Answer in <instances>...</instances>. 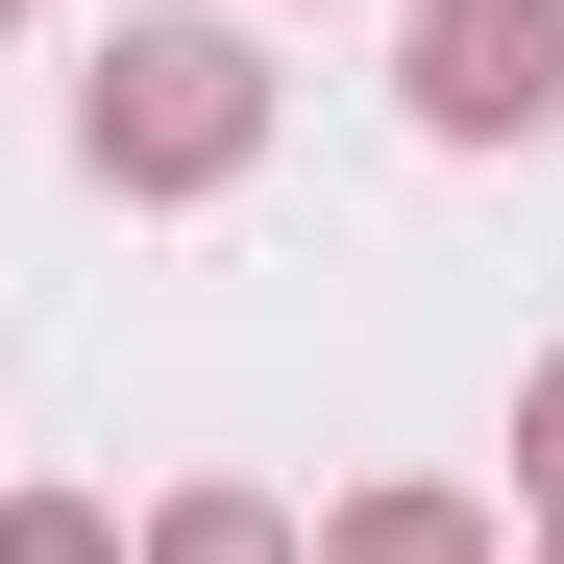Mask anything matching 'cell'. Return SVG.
<instances>
[{"label": "cell", "mask_w": 564, "mask_h": 564, "mask_svg": "<svg viewBox=\"0 0 564 564\" xmlns=\"http://www.w3.org/2000/svg\"><path fill=\"white\" fill-rule=\"evenodd\" d=\"M0 564H123V540H99V516H74V491H50V516H0Z\"/></svg>", "instance_id": "cell-5"}, {"label": "cell", "mask_w": 564, "mask_h": 564, "mask_svg": "<svg viewBox=\"0 0 564 564\" xmlns=\"http://www.w3.org/2000/svg\"><path fill=\"white\" fill-rule=\"evenodd\" d=\"M246 123H270L246 25H123V50H99V172H123V197H221Z\"/></svg>", "instance_id": "cell-1"}, {"label": "cell", "mask_w": 564, "mask_h": 564, "mask_svg": "<svg viewBox=\"0 0 564 564\" xmlns=\"http://www.w3.org/2000/svg\"><path fill=\"white\" fill-rule=\"evenodd\" d=\"M319 564H491V540H466V491H368V516H344Z\"/></svg>", "instance_id": "cell-3"}, {"label": "cell", "mask_w": 564, "mask_h": 564, "mask_svg": "<svg viewBox=\"0 0 564 564\" xmlns=\"http://www.w3.org/2000/svg\"><path fill=\"white\" fill-rule=\"evenodd\" d=\"M516 442H540V491H564V368H540V417H516Z\"/></svg>", "instance_id": "cell-6"}, {"label": "cell", "mask_w": 564, "mask_h": 564, "mask_svg": "<svg viewBox=\"0 0 564 564\" xmlns=\"http://www.w3.org/2000/svg\"><path fill=\"white\" fill-rule=\"evenodd\" d=\"M417 123H442V148L564 123V0H417Z\"/></svg>", "instance_id": "cell-2"}, {"label": "cell", "mask_w": 564, "mask_h": 564, "mask_svg": "<svg viewBox=\"0 0 564 564\" xmlns=\"http://www.w3.org/2000/svg\"><path fill=\"white\" fill-rule=\"evenodd\" d=\"M148 564H295V540H270V491H197V516H172Z\"/></svg>", "instance_id": "cell-4"}]
</instances>
